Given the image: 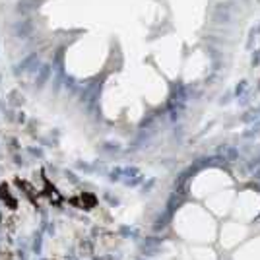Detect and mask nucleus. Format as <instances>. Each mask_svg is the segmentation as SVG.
I'll return each instance as SVG.
<instances>
[{
	"instance_id": "f257e3e1",
	"label": "nucleus",
	"mask_w": 260,
	"mask_h": 260,
	"mask_svg": "<svg viewBox=\"0 0 260 260\" xmlns=\"http://www.w3.org/2000/svg\"><path fill=\"white\" fill-rule=\"evenodd\" d=\"M72 204H80L84 210H91L93 206H95V198L91 196V194H82V198H80V202L78 200H72Z\"/></svg>"
},
{
	"instance_id": "f03ea898",
	"label": "nucleus",
	"mask_w": 260,
	"mask_h": 260,
	"mask_svg": "<svg viewBox=\"0 0 260 260\" xmlns=\"http://www.w3.org/2000/svg\"><path fill=\"white\" fill-rule=\"evenodd\" d=\"M0 196H2V200H4V202H8V206H10L12 210H16V208H18V202H16L12 196H10V192H8V186H4V185L0 186Z\"/></svg>"
}]
</instances>
